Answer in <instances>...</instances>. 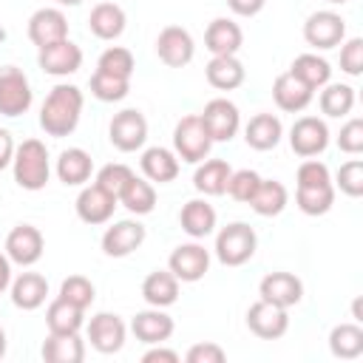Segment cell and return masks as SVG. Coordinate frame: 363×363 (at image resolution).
I'll use <instances>...</instances> for the list:
<instances>
[{
	"label": "cell",
	"instance_id": "cell-1",
	"mask_svg": "<svg viewBox=\"0 0 363 363\" xmlns=\"http://www.w3.org/2000/svg\"><path fill=\"white\" fill-rule=\"evenodd\" d=\"M82 102L85 99L77 85H65V82L54 85L40 108V128L57 139L74 133L79 125V116H82Z\"/></svg>",
	"mask_w": 363,
	"mask_h": 363
},
{
	"label": "cell",
	"instance_id": "cell-2",
	"mask_svg": "<svg viewBox=\"0 0 363 363\" xmlns=\"http://www.w3.org/2000/svg\"><path fill=\"white\" fill-rule=\"evenodd\" d=\"M11 170H14V182L23 190H43L48 184L51 176V162H48V150L40 139H26L23 145H17L14 159H11Z\"/></svg>",
	"mask_w": 363,
	"mask_h": 363
},
{
	"label": "cell",
	"instance_id": "cell-3",
	"mask_svg": "<svg viewBox=\"0 0 363 363\" xmlns=\"http://www.w3.org/2000/svg\"><path fill=\"white\" fill-rule=\"evenodd\" d=\"M210 147H213V139L201 122L199 113H190V116H182L173 128V153L182 159V162H190V164H199L210 156Z\"/></svg>",
	"mask_w": 363,
	"mask_h": 363
},
{
	"label": "cell",
	"instance_id": "cell-4",
	"mask_svg": "<svg viewBox=\"0 0 363 363\" xmlns=\"http://www.w3.org/2000/svg\"><path fill=\"white\" fill-rule=\"evenodd\" d=\"M255 247H258L255 230L250 224H244V221H233V224L221 227L218 235H216V258L224 267L247 264L255 255Z\"/></svg>",
	"mask_w": 363,
	"mask_h": 363
},
{
	"label": "cell",
	"instance_id": "cell-5",
	"mask_svg": "<svg viewBox=\"0 0 363 363\" xmlns=\"http://www.w3.org/2000/svg\"><path fill=\"white\" fill-rule=\"evenodd\" d=\"M34 102V91L28 77L14 68L3 65L0 68V113L3 116H23Z\"/></svg>",
	"mask_w": 363,
	"mask_h": 363
},
{
	"label": "cell",
	"instance_id": "cell-6",
	"mask_svg": "<svg viewBox=\"0 0 363 363\" xmlns=\"http://www.w3.org/2000/svg\"><path fill=\"white\" fill-rule=\"evenodd\" d=\"M108 136H111V145L122 153H133L145 145L147 139V119L142 116V111L136 108H125L119 113H113L111 125H108Z\"/></svg>",
	"mask_w": 363,
	"mask_h": 363
},
{
	"label": "cell",
	"instance_id": "cell-7",
	"mask_svg": "<svg viewBox=\"0 0 363 363\" xmlns=\"http://www.w3.org/2000/svg\"><path fill=\"white\" fill-rule=\"evenodd\" d=\"M303 40L320 51L335 48L346 40V20L335 11H315L303 23Z\"/></svg>",
	"mask_w": 363,
	"mask_h": 363
},
{
	"label": "cell",
	"instance_id": "cell-8",
	"mask_svg": "<svg viewBox=\"0 0 363 363\" xmlns=\"http://www.w3.org/2000/svg\"><path fill=\"white\" fill-rule=\"evenodd\" d=\"M247 326L255 337L261 340H278L286 335L289 329V315L284 306H275L269 301H255L250 309H247Z\"/></svg>",
	"mask_w": 363,
	"mask_h": 363
},
{
	"label": "cell",
	"instance_id": "cell-9",
	"mask_svg": "<svg viewBox=\"0 0 363 363\" xmlns=\"http://www.w3.org/2000/svg\"><path fill=\"white\" fill-rule=\"evenodd\" d=\"M199 116H201V122H204V128H207V133H210L213 142H230L238 133V128H241L238 108L230 99H224V96L210 99Z\"/></svg>",
	"mask_w": 363,
	"mask_h": 363
},
{
	"label": "cell",
	"instance_id": "cell-10",
	"mask_svg": "<svg viewBox=\"0 0 363 363\" xmlns=\"http://www.w3.org/2000/svg\"><path fill=\"white\" fill-rule=\"evenodd\" d=\"M167 269H170L182 284H196V281H201V278L207 275V269H210V252H207L201 244H196V241L179 244V247L170 252V258H167Z\"/></svg>",
	"mask_w": 363,
	"mask_h": 363
},
{
	"label": "cell",
	"instance_id": "cell-11",
	"mask_svg": "<svg viewBox=\"0 0 363 363\" xmlns=\"http://www.w3.org/2000/svg\"><path fill=\"white\" fill-rule=\"evenodd\" d=\"M289 145L303 159H312V156L323 153L326 145H329V128H326V122L318 119V116H301V119H295V125L289 128Z\"/></svg>",
	"mask_w": 363,
	"mask_h": 363
},
{
	"label": "cell",
	"instance_id": "cell-12",
	"mask_svg": "<svg viewBox=\"0 0 363 363\" xmlns=\"http://www.w3.org/2000/svg\"><path fill=\"white\" fill-rule=\"evenodd\" d=\"M156 54H159V60L164 65L182 68V65H187L193 60L196 43H193V37H190L187 28H182V26H164L159 31V37H156Z\"/></svg>",
	"mask_w": 363,
	"mask_h": 363
},
{
	"label": "cell",
	"instance_id": "cell-13",
	"mask_svg": "<svg viewBox=\"0 0 363 363\" xmlns=\"http://www.w3.org/2000/svg\"><path fill=\"white\" fill-rule=\"evenodd\" d=\"M43 250H45L43 233L31 224H17L6 238V255L11 264H20V267L37 264L43 258Z\"/></svg>",
	"mask_w": 363,
	"mask_h": 363
},
{
	"label": "cell",
	"instance_id": "cell-14",
	"mask_svg": "<svg viewBox=\"0 0 363 363\" xmlns=\"http://www.w3.org/2000/svg\"><path fill=\"white\" fill-rule=\"evenodd\" d=\"M68 37V17L60 11V9H37L31 17H28V40L37 45V48H45V45H54L60 40Z\"/></svg>",
	"mask_w": 363,
	"mask_h": 363
},
{
	"label": "cell",
	"instance_id": "cell-15",
	"mask_svg": "<svg viewBox=\"0 0 363 363\" xmlns=\"http://www.w3.org/2000/svg\"><path fill=\"white\" fill-rule=\"evenodd\" d=\"M37 65L45 74H51V77H68V74L79 71V65H82V48L65 37V40H60L54 45L40 48Z\"/></svg>",
	"mask_w": 363,
	"mask_h": 363
},
{
	"label": "cell",
	"instance_id": "cell-16",
	"mask_svg": "<svg viewBox=\"0 0 363 363\" xmlns=\"http://www.w3.org/2000/svg\"><path fill=\"white\" fill-rule=\"evenodd\" d=\"M125 323L119 315H111V312H96L91 320H88V340L96 352L102 354H113L125 346Z\"/></svg>",
	"mask_w": 363,
	"mask_h": 363
},
{
	"label": "cell",
	"instance_id": "cell-17",
	"mask_svg": "<svg viewBox=\"0 0 363 363\" xmlns=\"http://www.w3.org/2000/svg\"><path fill=\"white\" fill-rule=\"evenodd\" d=\"M119 199L111 196L108 190H102L96 182L82 187L79 196H77V216L85 221V224H108L113 210H116Z\"/></svg>",
	"mask_w": 363,
	"mask_h": 363
},
{
	"label": "cell",
	"instance_id": "cell-18",
	"mask_svg": "<svg viewBox=\"0 0 363 363\" xmlns=\"http://www.w3.org/2000/svg\"><path fill=\"white\" fill-rule=\"evenodd\" d=\"M142 241H145V227L136 218H125V221H116V224H111L105 230L102 252L111 255V258H125L133 250H139Z\"/></svg>",
	"mask_w": 363,
	"mask_h": 363
},
{
	"label": "cell",
	"instance_id": "cell-19",
	"mask_svg": "<svg viewBox=\"0 0 363 363\" xmlns=\"http://www.w3.org/2000/svg\"><path fill=\"white\" fill-rule=\"evenodd\" d=\"M258 295H261V301H269L275 306L289 309L303 298V284L292 272H269V275L261 278Z\"/></svg>",
	"mask_w": 363,
	"mask_h": 363
},
{
	"label": "cell",
	"instance_id": "cell-20",
	"mask_svg": "<svg viewBox=\"0 0 363 363\" xmlns=\"http://www.w3.org/2000/svg\"><path fill=\"white\" fill-rule=\"evenodd\" d=\"M130 332L136 335V340L153 346V343H164L173 335V318L167 312H162L159 306H150L145 312H136L130 320Z\"/></svg>",
	"mask_w": 363,
	"mask_h": 363
},
{
	"label": "cell",
	"instance_id": "cell-21",
	"mask_svg": "<svg viewBox=\"0 0 363 363\" xmlns=\"http://www.w3.org/2000/svg\"><path fill=\"white\" fill-rule=\"evenodd\" d=\"M312 96H315V91L309 85H303L298 77H292L289 71L275 77V82H272V99L286 113H301L312 102Z\"/></svg>",
	"mask_w": 363,
	"mask_h": 363
},
{
	"label": "cell",
	"instance_id": "cell-22",
	"mask_svg": "<svg viewBox=\"0 0 363 363\" xmlns=\"http://www.w3.org/2000/svg\"><path fill=\"white\" fill-rule=\"evenodd\" d=\"M11 303L23 312L40 309L45 303L48 295V281L40 272H20L17 278H11Z\"/></svg>",
	"mask_w": 363,
	"mask_h": 363
},
{
	"label": "cell",
	"instance_id": "cell-23",
	"mask_svg": "<svg viewBox=\"0 0 363 363\" xmlns=\"http://www.w3.org/2000/svg\"><path fill=\"white\" fill-rule=\"evenodd\" d=\"M241 43H244V34L238 28V23L227 20V17H216L207 31H204V45L213 57H221V54H238L241 51Z\"/></svg>",
	"mask_w": 363,
	"mask_h": 363
},
{
	"label": "cell",
	"instance_id": "cell-24",
	"mask_svg": "<svg viewBox=\"0 0 363 363\" xmlns=\"http://www.w3.org/2000/svg\"><path fill=\"white\" fill-rule=\"evenodd\" d=\"M284 136V125L275 113H255L244 125V139L252 150H272Z\"/></svg>",
	"mask_w": 363,
	"mask_h": 363
},
{
	"label": "cell",
	"instance_id": "cell-25",
	"mask_svg": "<svg viewBox=\"0 0 363 363\" xmlns=\"http://www.w3.org/2000/svg\"><path fill=\"white\" fill-rule=\"evenodd\" d=\"M91 173H94V159H91L88 150L68 147V150L60 153V159H57V179L62 184L79 187V184H85L91 179Z\"/></svg>",
	"mask_w": 363,
	"mask_h": 363
},
{
	"label": "cell",
	"instance_id": "cell-26",
	"mask_svg": "<svg viewBox=\"0 0 363 363\" xmlns=\"http://www.w3.org/2000/svg\"><path fill=\"white\" fill-rule=\"evenodd\" d=\"M40 352H43L45 363H82L85 360V343H82L79 332H74V335L48 332V337L43 340Z\"/></svg>",
	"mask_w": 363,
	"mask_h": 363
},
{
	"label": "cell",
	"instance_id": "cell-27",
	"mask_svg": "<svg viewBox=\"0 0 363 363\" xmlns=\"http://www.w3.org/2000/svg\"><path fill=\"white\" fill-rule=\"evenodd\" d=\"M204 74H207V82L213 88H218V91H235L244 82V77H247V71H244V65H241V60L235 54L213 57L207 62Z\"/></svg>",
	"mask_w": 363,
	"mask_h": 363
},
{
	"label": "cell",
	"instance_id": "cell-28",
	"mask_svg": "<svg viewBox=\"0 0 363 363\" xmlns=\"http://www.w3.org/2000/svg\"><path fill=\"white\" fill-rule=\"evenodd\" d=\"M139 164H142V173H145L147 182L167 184V182H173L179 176V156L173 150H167V147H159V145L147 147L142 153Z\"/></svg>",
	"mask_w": 363,
	"mask_h": 363
},
{
	"label": "cell",
	"instance_id": "cell-29",
	"mask_svg": "<svg viewBox=\"0 0 363 363\" xmlns=\"http://www.w3.org/2000/svg\"><path fill=\"white\" fill-rule=\"evenodd\" d=\"M125 11L116 3H96L88 14V28L99 40H116L125 31Z\"/></svg>",
	"mask_w": 363,
	"mask_h": 363
},
{
	"label": "cell",
	"instance_id": "cell-30",
	"mask_svg": "<svg viewBox=\"0 0 363 363\" xmlns=\"http://www.w3.org/2000/svg\"><path fill=\"white\" fill-rule=\"evenodd\" d=\"M179 224L190 238H204L216 230V210L204 199H190L179 213Z\"/></svg>",
	"mask_w": 363,
	"mask_h": 363
},
{
	"label": "cell",
	"instance_id": "cell-31",
	"mask_svg": "<svg viewBox=\"0 0 363 363\" xmlns=\"http://www.w3.org/2000/svg\"><path fill=\"white\" fill-rule=\"evenodd\" d=\"M142 298L150 303V306H170L179 301V278L170 272V269H156L150 272L145 281H142Z\"/></svg>",
	"mask_w": 363,
	"mask_h": 363
},
{
	"label": "cell",
	"instance_id": "cell-32",
	"mask_svg": "<svg viewBox=\"0 0 363 363\" xmlns=\"http://www.w3.org/2000/svg\"><path fill=\"white\" fill-rule=\"evenodd\" d=\"M233 167L224 159H204L193 173V187L204 196H224Z\"/></svg>",
	"mask_w": 363,
	"mask_h": 363
},
{
	"label": "cell",
	"instance_id": "cell-33",
	"mask_svg": "<svg viewBox=\"0 0 363 363\" xmlns=\"http://www.w3.org/2000/svg\"><path fill=\"white\" fill-rule=\"evenodd\" d=\"M286 201H289V193H286V187H284L281 182H275V179H261L258 187H255V193H252V199H250L247 204H250L258 216L269 218V216L284 213Z\"/></svg>",
	"mask_w": 363,
	"mask_h": 363
},
{
	"label": "cell",
	"instance_id": "cell-34",
	"mask_svg": "<svg viewBox=\"0 0 363 363\" xmlns=\"http://www.w3.org/2000/svg\"><path fill=\"white\" fill-rule=\"evenodd\" d=\"M82 323H85V309H79L62 298L51 301L45 309V326L54 335H74L82 329Z\"/></svg>",
	"mask_w": 363,
	"mask_h": 363
},
{
	"label": "cell",
	"instance_id": "cell-35",
	"mask_svg": "<svg viewBox=\"0 0 363 363\" xmlns=\"http://www.w3.org/2000/svg\"><path fill=\"white\" fill-rule=\"evenodd\" d=\"M289 74L298 77V79H301L303 85H309L312 91H320V88L332 79V65H329L323 57H318V54H301V57L292 60Z\"/></svg>",
	"mask_w": 363,
	"mask_h": 363
},
{
	"label": "cell",
	"instance_id": "cell-36",
	"mask_svg": "<svg viewBox=\"0 0 363 363\" xmlns=\"http://www.w3.org/2000/svg\"><path fill=\"white\" fill-rule=\"evenodd\" d=\"M329 352L340 360H354L363 354V329L360 323H337L329 332Z\"/></svg>",
	"mask_w": 363,
	"mask_h": 363
},
{
	"label": "cell",
	"instance_id": "cell-37",
	"mask_svg": "<svg viewBox=\"0 0 363 363\" xmlns=\"http://www.w3.org/2000/svg\"><path fill=\"white\" fill-rule=\"evenodd\" d=\"M119 204H125L133 216H147V213H153V207H156V190H153V184H150L147 179L133 176V179L125 184V190L119 193Z\"/></svg>",
	"mask_w": 363,
	"mask_h": 363
},
{
	"label": "cell",
	"instance_id": "cell-38",
	"mask_svg": "<svg viewBox=\"0 0 363 363\" xmlns=\"http://www.w3.org/2000/svg\"><path fill=\"white\" fill-rule=\"evenodd\" d=\"M354 108V88L343 82H326L320 91V111L332 119L346 116Z\"/></svg>",
	"mask_w": 363,
	"mask_h": 363
},
{
	"label": "cell",
	"instance_id": "cell-39",
	"mask_svg": "<svg viewBox=\"0 0 363 363\" xmlns=\"http://www.w3.org/2000/svg\"><path fill=\"white\" fill-rule=\"evenodd\" d=\"M295 204L306 216H323L335 204V184H318V187H298Z\"/></svg>",
	"mask_w": 363,
	"mask_h": 363
},
{
	"label": "cell",
	"instance_id": "cell-40",
	"mask_svg": "<svg viewBox=\"0 0 363 363\" xmlns=\"http://www.w3.org/2000/svg\"><path fill=\"white\" fill-rule=\"evenodd\" d=\"M128 91H130V79H125V77H116V74H108L99 68L91 77V94L99 102H119L128 96Z\"/></svg>",
	"mask_w": 363,
	"mask_h": 363
},
{
	"label": "cell",
	"instance_id": "cell-41",
	"mask_svg": "<svg viewBox=\"0 0 363 363\" xmlns=\"http://www.w3.org/2000/svg\"><path fill=\"white\" fill-rule=\"evenodd\" d=\"M57 298H62V301H68V303H74L79 309H88L94 303V298H96V289L85 275H68L60 284V295Z\"/></svg>",
	"mask_w": 363,
	"mask_h": 363
},
{
	"label": "cell",
	"instance_id": "cell-42",
	"mask_svg": "<svg viewBox=\"0 0 363 363\" xmlns=\"http://www.w3.org/2000/svg\"><path fill=\"white\" fill-rule=\"evenodd\" d=\"M96 68H99V71H108V74H116V77L130 79V74H133L136 62H133V54H130L128 48H122V45H111V48H105V51L99 54Z\"/></svg>",
	"mask_w": 363,
	"mask_h": 363
},
{
	"label": "cell",
	"instance_id": "cell-43",
	"mask_svg": "<svg viewBox=\"0 0 363 363\" xmlns=\"http://www.w3.org/2000/svg\"><path fill=\"white\" fill-rule=\"evenodd\" d=\"M130 179H133V170L128 164H122V162H111V164L99 167V173H96V184L102 190H108L111 196H116V199H119V193L125 190V184Z\"/></svg>",
	"mask_w": 363,
	"mask_h": 363
},
{
	"label": "cell",
	"instance_id": "cell-44",
	"mask_svg": "<svg viewBox=\"0 0 363 363\" xmlns=\"http://www.w3.org/2000/svg\"><path fill=\"white\" fill-rule=\"evenodd\" d=\"M258 182H261V176H258L255 170H250V167H244V170H233L230 179H227V190H224V193H230V199L247 204V201L252 199Z\"/></svg>",
	"mask_w": 363,
	"mask_h": 363
},
{
	"label": "cell",
	"instance_id": "cell-45",
	"mask_svg": "<svg viewBox=\"0 0 363 363\" xmlns=\"http://www.w3.org/2000/svg\"><path fill=\"white\" fill-rule=\"evenodd\" d=\"M335 182H337L340 193H346V196H352V199L363 196V162H360V159L343 162L340 170H337V176H335Z\"/></svg>",
	"mask_w": 363,
	"mask_h": 363
},
{
	"label": "cell",
	"instance_id": "cell-46",
	"mask_svg": "<svg viewBox=\"0 0 363 363\" xmlns=\"http://www.w3.org/2000/svg\"><path fill=\"white\" fill-rule=\"evenodd\" d=\"M337 147L343 150V153H349V156H357V153H363V119H349L343 128H340V133H337Z\"/></svg>",
	"mask_w": 363,
	"mask_h": 363
},
{
	"label": "cell",
	"instance_id": "cell-47",
	"mask_svg": "<svg viewBox=\"0 0 363 363\" xmlns=\"http://www.w3.org/2000/svg\"><path fill=\"white\" fill-rule=\"evenodd\" d=\"M298 187H318V184H332V173L323 162L318 159H306L301 167H298Z\"/></svg>",
	"mask_w": 363,
	"mask_h": 363
},
{
	"label": "cell",
	"instance_id": "cell-48",
	"mask_svg": "<svg viewBox=\"0 0 363 363\" xmlns=\"http://www.w3.org/2000/svg\"><path fill=\"white\" fill-rule=\"evenodd\" d=\"M340 68L349 77H360L363 74V40L352 37L340 45Z\"/></svg>",
	"mask_w": 363,
	"mask_h": 363
},
{
	"label": "cell",
	"instance_id": "cell-49",
	"mask_svg": "<svg viewBox=\"0 0 363 363\" xmlns=\"http://www.w3.org/2000/svg\"><path fill=\"white\" fill-rule=\"evenodd\" d=\"M187 363H224V349L218 346V343H213V340H204V343H196V346H190L187 349Z\"/></svg>",
	"mask_w": 363,
	"mask_h": 363
},
{
	"label": "cell",
	"instance_id": "cell-50",
	"mask_svg": "<svg viewBox=\"0 0 363 363\" xmlns=\"http://www.w3.org/2000/svg\"><path fill=\"white\" fill-rule=\"evenodd\" d=\"M142 363H179V352L164 349L162 343H153V349L142 354Z\"/></svg>",
	"mask_w": 363,
	"mask_h": 363
},
{
	"label": "cell",
	"instance_id": "cell-51",
	"mask_svg": "<svg viewBox=\"0 0 363 363\" xmlns=\"http://www.w3.org/2000/svg\"><path fill=\"white\" fill-rule=\"evenodd\" d=\"M227 6H230V11L238 14V17H255V14L267 6V0H227Z\"/></svg>",
	"mask_w": 363,
	"mask_h": 363
},
{
	"label": "cell",
	"instance_id": "cell-52",
	"mask_svg": "<svg viewBox=\"0 0 363 363\" xmlns=\"http://www.w3.org/2000/svg\"><path fill=\"white\" fill-rule=\"evenodd\" d=\"M14 150H17V145H14L11 133H9L6 128H0V170H6V167L11 164V159H14Z\"/></svg>",
	"mask_w": 363,
	"mask_h": 363
},
{
	"label": "cell",
	"instance_id": "cell-53",
	"mask_svg": "<svg viewBox=\"0 0 363 363\" xmlns=\"http://www.w3.org/2000/svg\"><path fill=\"white\" fill-rule=\"evenodd\" d=\"M9 286H11V261H9V255L0 252V295H3Z\"/></svg>",
	"mask_w": 363,
	"mask_h": 363
},
{
	"label": "cell",
	"instance_id": "cell-54",
	"mask_svg": "<svg viewBox=\"0 0 363 363\" xmlns=\"http://www.w3.org/2000/svg\"><path fill=\"white\" fill-rule=\"evenodd\" d=\"M3 354H6V332L0 326V360H3Z\"/></svg>",
	"mask_w": 363,
	"mask_h": 363
},
{
	"label": "cell",
	"instance_id": "cell-55",
	"mask_svg": "<svg viewBox=\"0 0 363 363\" xmlns=\"http://www.w3.org/2000/svg\"><path fill=\"white\" fill-rule=\"evenodd\" d=\"M54 3H60V6H79L82 0H54Z\"/></svg>",
	"mask_w": 363,
	"mask_h": 363
},
{
	"label": "cell",
	"instance_id": "cell-56",
	"mask_svg": "<svg viewBox=\"0 0 363 363\" xmlns=\"http://www.w3.org/2000/svg\"><path fill=\"white\" fill-rule=\"evenodd\" d=\"M326 3H335V6H343V3H349V0H326Z\"/></svg>",
	"mask_w": 363,
	"mask_h": 363
},
{
	"label": "cell",
	"instance_id": "cell-57",
	"mask_svg": "<svg viewBox=\"0 0 363 363\" xmlns=\"http://www.w3.org/2000/svg\"><path fill=\"white\" fill-rule=\"evenodd\" d=\"M3 37H6V31H3V28H0V40H3Z\"/></svg>",
	"mask_w": 363,
	"mask_h": 363
}]
</instances>
